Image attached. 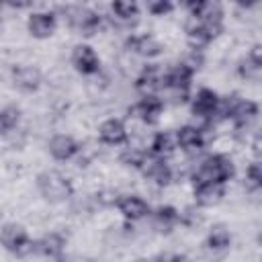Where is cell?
I'll return each instance as SVG.
<instances>
[{
	"instance_id": "23",
	"label": "cell",
	"mask_w": 262,
	"mask_h": 262,
	"mask_svg": "<svg viewBox=\"0 0 262 262\" xmlns=\"http://www.w3.org/2000/svg\"><path fill=\"white\" fill-rule=\"evenodd\" d=\"M207 244H209V248H213V250H225V248L231 244V235H229V231H227L223 225H217V227L211 229V233H209V237H207Z\"/></svg>"
},
{
	"instance_id": "1",
	"label": "cell",
	"mask_w": 262,
	"mask_h": 262,
	"mask_svg": "<svg viewBox=\"0 0 262 262\" xmlns=\"http://www.w3.org/2000/svg\"><path fill=\"white\" fill-rule=\"evenodd\" d=\"M235 168L233 162L223 156V154H215L205 158L199 168L194 170V184H203V182H213V184H225L231 176H233Z\"/></svg>"
},
{
	"instance_id": "12",
	"label": "cell",
	"mask_w": 262,
	"mask_h": 262,
	"mask_svg": "<svg viewBox=\"0 0 262 262\" xmlns=\"http://www.w3.org/2000/svg\"><path fill=\"white\" fill-rule=\"evenodd\" d=\"M135 88H137L143 96H156V92H158L160 88H164V74H162L156 66L145 68L143 74L137 78Z\"/></svg>"
},
{
	"instance_id": "25",
	"label": "cell",
	"mask_w": 262,
	"mask_h": 262,
	"mask_svg": "<svg viewBox=\"0 0 262 262\" xmlns=\"http://www.w3.org/2000/svg\"><path fill=\"white\" fill-rule=\"evenodd\" d=\"M113 12L117 14L119 20H133L137 16L139 8H137L135 2H123V0H119V2H113Z\"/></svg>"
},
{
	"instance_id": "10",
	"label": "cell",
	"mask_w": 262,
	"mask_h": 262,
	"mask_svg": "<svg viewBox=\"0 0 262 262\" xmlns=\"http://www.w3.org/2000/svg\"><path fill=\"white\" fill-rule=\"evenodd\" d=\"M29 33L37 39L51 37L55 31V14L53 12H33L29 16Z\"/></svg>"
},
{
	"instance_id": "16",
	"label": "cell",
	"mask_w": 262,
	"mask_h": 262,
	"mask_svg": "<svg viewBox=\"0 0 262 262\" xmlns=\"http://www.w3.org/2000/svg\"><path fill=\"white\" fill-rule=\"evenodd\" d=\"M125 45L129 51H135L137 55H143V57H156L162 53V45L151 35H133L127 39Z\"/></svg>"
},
{
	"instance_id": "31",
	"label": "cell",
	"mask_w": 262,
	"mask_h": 262,
	"mask_svg": "<svg viewBox=\"0 0 262 262\" xmlns=\"http://www.w3.org/2000/svg\"><path fill=\"white\" fill-rule=\"evenodd\" d=\"M59 262H90V260L84 258V256H66V258H61Z\"/></svg>"
},
{
	"instance_id": "4",
	"label": "cell",
	"mask_w": 262,
	"mask_h": 262,
	"mask_svg": "<svg viewBox=\"0 0 262 262\" xmlns=\"http://www.w3.org/2000/svg\"><path fill=\"white\" fill-rule=\"evenodd\" d=\"M223 31L221 23H201V20H190L186 25V39L190 43V47L196 51L201 47H205L211 39H215L219 33Z\"/></svg>"
},
{
	"instance_id": "3",
	"label": "cell",
	"mask_w": 262,
	"mask_h": 262,
	"mask_svg": "<svg viewBox=\"0 0 262 262\" xmlns=\"http://www.w3.org/2000/svg\"><path fill=\"white\" fill-rule=\"evenodd\" d=\"M0 244L8 250V252H12V254H16V256H27V254H31V252H35V242L27 235V231L20 227V225H16V223H6L2 229H0Z\"/></svg>"
},
{
	"instance_id": "28",
	"label": "cell",
	"mask_w": 262,
	"mask_h": 262,
	"mask_svg": "<svg viewBox=\"0 0 262 262\" xmlns=\"http://www.w3.org/2000/svg\"><path fill=\"white\" fill-rule=\"evenodd\" d=\"M121 160L127 164V166H133V168H141L143 164H145V154L143 151H137V149H127L123 156H121Z\"/></svg>"
},
{
	"instance_id": "8",
	"label": "cell",
	"mask_w": 262,
	"mask_h": 262,
	"mask_svg": "<svg viewBox=\"0 0 262 262\" xmlns=\"http://www.w3.org/2000/svg\"><path fill=\"white\" fill-rule=\"evenodd\" d=\"M162 108H164V102L158 98V96H143L135 106L129 108V115L141 119L143 123H156L162 115Z\"/></svg>"
},
{
	"instance_id": "22",
	"label": "cell",
	"mask_w": 262,
	"mask_h": 262,
	"mask_svg": "<svg viewBox=\"0 0 262 262\" xmlns=\"http://www.w3.org/2000/svg\"><path fill=\"white\" fill-rule=\"evenodd\" d=\"M174 149H176V137H174V135H170V133H166V131L156 133V137H154V141H151V151H154L156 158H166V156H170Z\"/></svg>"
},
{
	"instance_id": "26",
	"label": "cell",
	"mask_w": 262,
	"mask_h": 262,
	"mask_svg": "<svg viewBox=\"0 0 262 262\" xmlns=\"http://www.w3.org/2000/svg\"><path fill=\"white\" fill-rule=\"evenodd\" d=\"M180 219V215H178V211L174 209V207H170V205H166V207H160L158 211H156V223L160 225V227H172L176 221Z\"/></svg>"
},
{
	"instance_id": "20",
	"label": "cell",
	"mask_w": 262,
	"mask_h": 262,
	"mask_svg": "<svg viewBox=\"0 0 262 262\" xmlns=\"http://www.w3.org/2000/svg\"><path fill=\"white\" fill-rule=\"evenodd\" d=\"M174 137H176V145H180V147L186 149V151H196V149H201L203 143H205L201 129H196V127H192V125L180 127Z\"/></svg>"
},
{
	"instance_id": "19",
	"label": "cell",
	"mask_w": 262,
	"mask_h": 262,
	"mask_svg": "<svg viewBox=\"0 0 262 262\" xmlns=\"http://www.w3.org/2000/svg\"><path fill=\"white\" fill-rule=\"evenodd\" d=\"M225 190L223 184H213V182H203V184H194V199L199 205L203 207H211L217 205L223 199Z\"/></svg>"
},
{
	"instance_id": "29",
	"label": "cell",
	"mask_w": 262,
	"mask_h": 262,
	"mask_svg": "<svg viewBox=\"0 0 262 262\" xmlns=\"http://www.w3.org/2000/svg\"><path fill=\"white\" fill-rule=\"evenodd\" d=\"M172 8H174V4H172V2H166V0L149 2V4H147V10H149L151 14H156V16H164V14H168Z\"/></svg>"
},
{
	"instance_id": "18",
	"label": "cell",
	"mask_w": 262,
	"mask_h": 262,
	"mask_svg": "<svg viewBox=\"0 0 262 262\" xmlns=\"http://www.w3.org/2000/svg\"><path fill=\"white\" fill-rule=\"evenodd\" d=\"M78 143L74 137L70 135H55L51 141H49V154L59 160V162H66V160H72L76 154H78Z\"/></svg>"
},
{
	"instance_id": "32",
	"label": "cell",
	"mask_w": 262,
	"mask_h": 262,
	"mask_svg": "<svg viewBox=\"0 0 262 262\" xmlns=\"http://www.w3.org/2000/svg\"><path fill=\"white\" fill-rule=\"evenodd\" d=\"M147 262H170V258H168V256H154V258L147 260Z\"/></svg>"
},
{
	"instance_id": "21",
	"label": "cell",
	"mask_w": 262,
	"mask_h": 262,
	"mask_svg": "<svg viewBox=\"0 0 262 262\" xmlns=\"http://www.w3.org/2000/svg\"><path fill=\"white\" fill-rule=\"evenodd\" d=\"M63 246H66V242H63L61 235L49 233V235H45L43 239H39V242L35 244V250H37L39 254L47 256V258H57V256L63 254Z\"/></svg>"
},
{
	"instance_id": "14",
	"label": "cell",
	"mask_w": 262,
	"mask_h": 262,
	"mask_svg": "<svg viewBox=\"0 0 262 262\" xmlns=\"http://www.w3.org/2000/svg\"><path fill=\"white\" fill-rule=\"evenodd\" d=\"M188 8H190V14H192L194 20H201V23H221L223 8L217 2H209V0L190 2Z\"/></svg>"
},
{
	"instance_id": "13",
	"label": "cell",
	"mask_w": 262,
	"mask_h": 262,
	"mask_svg": "<svg viewBox=\"0 0 262 262\" xmlns=\"http://www.w3.org/2000/svg\"><path fill=\"white\" fill-rule=\"evenodd\" d=\"M117 207H119V211L123 213V217H125V219H131V221L143 219V217L149 213V205H147L143 199L135 196V194L121 196V199L117 201Z\"/></svg>"
},
{
	"instance_id": "9",
	"label": "cell",
	"mask_w": 262,
	"mask_h": 262,
	"mask_svg": "<svg viewBox=\"0 0 262 262\" xmlns=\"http://www.w3.org/2000/svg\"><path fill=\"white\" fill-rule=\"evenodd\" d=\"M219 96L211 88H201L192 100V115L201 119H213L217 113Z\"/></svg>"
},
{
	"instance_id": "11",
	"label": "cell",
	"mask_w": 262,
	"mask_h": 262,
	"mask_svg": "<svg viewBox=\"0 0 262 262\" xmlns=\"http://www.w3.org/2000/svg\"><path fill=\"white\" fill-rule=\"evenodd\" d=\"M141 170H143V174L149 180H154L160 186H166L172 180V168L164 162V158H156V156L154 158H147L145 164L141 166Z\"/></svg>"
},
{
	"instance_id": "6",
	"label": "cell",
	"mask_w": 262,
	"mask_h": 262,
	"mask_svg": "<svg viewBox=\"0 0 262 262\" xmlns=\"http://www.w3.org/2000/svg\"><path fill=\"white\" fill-rule=\"evenodd\" d=\"M192 70L184 63H178L174 66L170 72L164 74V88L176 92V94H182V98L186 96V90L190 86V80H192Z\"/></svg>"
},
{
	"instance_id": "2",
	"label": "cell",
	"mask_w": 262,
	"mask_h": 262,
	"mask_svg": "<svg viewBox=\"0 0 262 262\" xmlns=\"http://www.w3.org/2000/svg\"><path fill=\"white\" fill-rule=\"evenodd\" d=\"M37 188L43 194V199L51 201V203H61L66 199L72 196L74 186L70 182V178H66L63 174L55 172V170H45L37 176Z\"/></svg>"
},
{
	"instance_id": "24",
	"label": "cell",
	"mask_w": 262,
	"mask_h": 262,
	"mask_svg": "<svg viewBox=\"0 0 262 262\" xmlns=\"http://www.w3.org/2000/svg\"><path fill=\"white\" fill-rule=\"evenodd\" d=\"M18 119H20V111L16 106H4V108H0V135L12 131L16 127V123H18Z\"/></svg>"
},
{
	"instance_id": "5",
	"label": "cell",
	"mask_w": 262,
	"mask_h": 262,
	"mask_svg": "<svg viewBox=\"0 0 262 262\" xmlns=\"http://www.w3.org/2000/svg\"><path fill=\"white\" fill-rule=\"evenodd\" d=\"M70 12V23L74 29H78L82 35H94L100 27V16L90 10V8H82V6H74L68 10Z\"/></svg>"
},
{
	"instance_id": "30",
	"label": "cell",
	"mask_w": 262,
	"mask_h": 262,
	"mask_svg": "<svg viewBox=\"0 0 262 262\" xmlns=\"http://www.w3.org/2000/svg\"><path fill=\"white\" fill-rule=\"evenodd\" d=\"M248 61H252L254 66L262 68V47H260V45H254V47H252V51H250V55H248Z\"/></svg>"
},
{
	"instance_id": "15",
	"label": "cell",
	"mask_w": 262,
	"mask_h": 262,
	"mask_svg": "<svg viewBox=\"0 0 262 262\" xmlns=\"http://www.w3.org/2000/svg\"><path fill=\"white\" fill-rule=\"evenodd\" d=\"M12 80H14L16 88H20L25 92H33L41 84V74L33 66H16L12 70Z\"/></svg>"
},
{
	"instance_id": "7",
	"label": "cell",
	"mask_w": 262,
	"mask_h": 262,
	"mask_svg": "<svg viewBox=\"0 0 262 262\" xmlns=\"http://www.w3.org/2000/svg\"><path fill=\"white\" fill-rule=\"evenodd\" d=\"M72 63L80 74H86V76L96 74L98 66H100L98 55L94 53V49L90 45H76L72 51Z\"/></svg>"
},
{
	"instance_id": "27",
	"label": "cell",
	"mask_w": 262,
	"mask_h": 262,
	"mask_svg": "<svg viewBox=\"0 0 262 262\" xmlns=\"http://www.w3.org/2000/svg\"><path fill=\"white\" fill-rule=\"evenodd\" d=\"M246 184L250 190H258L262 186V168L258 162L250 164L248 166V172H246Z\"/></svg>"
},
{
	"instance_id": "17",
	"label": "cell",
	"mask_w": 262,
	"mask_h": 262,
	"mask_svg": "<svg viewBox=\"0 0 262 262\" xmlns=\"http://www.w3.org/2000/svg\"><path fill=\"white\" fill-rule=\"evenodd\" d=\"M98 137L106 145H119V143H123L127 139V129H125L123 121H119V119H106L98 127Z\"/></svg>"
}]
</instances>
